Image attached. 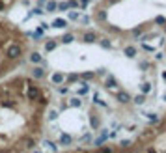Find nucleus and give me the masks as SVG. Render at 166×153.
Segmentation results:
<instances>
[{"instance_id": "obj_36", "label": "nucleus", "mask_w": 166, "mask_h": 153, "mask_svg": "<svg viewBox=\"0 0 166 153\" xmlns=\"http://www.w3.org/2000/svg\"><path fill=\"white\" fill-rule=\"evenodd\" d=\"M142 32H144L142 28H134L133 30V36H142Z\"/></svg>"}, {"instance_id": "obj_37", "label": "nucleus", "mask_w": 166, "mask_h": 153, "mask_svg": "<svg viewBox=\"0 0 166 153\" xmlns=\"http://www.w3.org/2000/svg\"><path fill=\"white\" fill-rule=\"evenodd\" d=\"M90 2H92V0H79V4L82 6V8H86V6H88Z\"/></svg>"}, {"instance_id": "obj_9", "label": "nucleus", "mask_w": 166, "mask_h": 153, "mask_svg": "<svg viewBox=\"0 0 166 153\" xmlns=\"http://www.w3.org/2000/svg\"><path fill=\"white\" fill-rule=\"evenodd\" d=\"M123 54H125L127 58H136V54H138V51L134 47H125L123 49Z\"/></svg>"}, {"instance_id": "obj_18", "label": "nucleus", "mask_w": 166, "mask_h": 153, "mask_svg": "<svg viewBox=\"0 0 166 153\" xmlns=\"http://www.w3.org/2000/svg\"><path fill=\"white\" fill-rule=\"evenodd\" d=\"M79 76H80V79H84V80H92L93 76H95V73L93 71H84V73H80Z\"/></svg>"}, {"instance_id": "obj_45", "label": "nucleus", "mask_w": 166, "mask_h": 153, "mask_svg": "<svg viewBox=\"0 0 166 153\" xmlns=\"http://www.w3.org/2000/svg\"><path fill=\"white\" fill-rule=\"evenodd\" d=\"M148 153H157V151H155V149H149V151H148Z\"/></svg>"}, {"instance_id": "obj_22", "label": "nucleus", "mask_w": 166, "mask_h": 153, "mask_svg": "<svg viewBox=\"0 0 166 153\" xmlns=\"http://www.w3.org/2000/svg\"><path fill=\"white\" fill-rule=\"evenodd\" d=\"M67 10H69V4L67 2H60L58 8H56V11H67Z\"/></svg>"}, {"instance_id": "obj_3", "label": "nucleus", "mask_w": 166, "mask_h": 153, "mask_svg": "<svg viewBox=\"0 0 166 153\" xmlns=\"http://www.w3.org/2000/svg\"><path fill=\"white\" fill-rule=\"evenodd\" d=\"M67 24H69V23H67V19L58 17V19H54V21H52V24H51V26H52V28H67Z\"/></svg>"}, {"instance_id": "obj_21", "label": "nucleus", "mask_w": 166, "mask_h": 153, "mask_svg": "<svg viewBox=\"0 0 166 153\" xmlns=\"http://www.w3.org/2000/svg\"><path fill=\"white\" fill-rule=\"evenodd\" d=\"M107 138H108V133H107V131H105V133H103V135H101V136H99V138H97V140H95L93 144H95V146H101L103 142L107 140Z\"/></svg>"}, {"instance_id": "obj_25", "label": "nucleus", "mask_w": 166, "mask_h": 153, "mask_svg": "<svg viewBox=\"0 0 166 153\" xmlns=\"http://www.w3.org/2000/svg\"><path fill=\"white\" fill-rule=\"evenodd\" d=\"M155 24H159V26H164V24H166V19H164L162 15H159V17H155Z\"/></svg>"}, {"instance_id": "obj_39", "label": "nucleus", "mask_w": 166, "mask_h": 153, "mask_svg": "<svg viewBox=\"0 0 166 153\" xmlns=\"http://www.w3.org/2000/svg\"><path fill=\"white\" fill-rule=\"evenodd\" d=\"M142 47L146 49V51H149V52H153V47H151V45H146V43H142Z\"/></svg>"}, {"instance_id": "obj_7", "label": "nucleus", "mask_w": 166, "mask_h": 153, "mask_svg": "<svg viewBox=\"0 0 166 153\" xmlns=\"http://www.w3.org/2000/svg\"><path fill=\"white\" fill-rule=\"evenodd\" d=\"M56 8H58V2H54V0H47V2H45V13L56 11Z\"/></svg>"}, {"instance_id": "obj_12", "label": "nucleus", "mask_w": 166, "mask_h": 153, "mask_svg": "<svg viewBox=\"0 0 166 153\" xmlns=\"http://www.w3.org/2000/svg\"><path fill=\"white\" fill-rule=\"evenodd\" d=\"M90 125H92V127H93V131H97V129H99L101 121H99V118L95 116V114H92V116H90Z\"/></svg>"}, {"instance_id": "obj_46", "label": "nucleus", "mask_w": 166, "mask_h": 153, "mask_svg": "<svg viewBox=\"0 0 166 153\" xmlns=\"http://www.w3.org/2000/svg\"><path fill=\"white\" fill-rule=\"evenodd\" d=\"M164 32H166V24H164Z\"/></svg>"}, {"instance_id": "obj_32", "label": "nucleus", "mask_w": 166, "mask_h": 153, "mask_svg": "<svg viewBox=\"0 0 166 153\" xmlns=\"http://www.w3.org/2000/svg\"><path fill=\"white\" fill-rule=\"evenodd\" d=\"M97 19H99V21H107V13H105V11H99V13H97Z\"/></svg>"}, {"instance_id": "obj_4", "label": "nucleus", "mask_w": 166, "mask_h": 153, "mask_svg": "<svg viewBox=\"0 0 166 153\" xmlns=\"http://www.w3.org/2000/svg\"><path fill=\"white\" fill-rule=\"evenodd\" d=\"M105 86H107L108 90H116V88H118V80H116V76H114V75H108V76H107Z\"/></svg>"}, {"instance_id": "obj_40", "label": "nucleus", "mask_w": 166, "mask_h": 153, "mask_svg": "<svg viewBox=\"0 0 166 153\" xmlns=\"http://www.w3.org/2000/svg\"><path fill=\"white\" fill-rule=\"evenodd\" d=\"M148 67H149L148 62H140V69H148Z\"/></svg>"}, {"instance_id": "obj_41", "label": "nucleus", "mask_w": 166, "mask_h": 153, "mask_svg": "<svg viewBox=\"0 0 166 153\" xmlns=\"http://www.w3.org/2000/svg\"><path fill=\"white\" fill-rule=\"evenodd\" d=\"M101 153H112V148H101Z\"/></svg>"}, {"instance_id": "obj_5", "label": "nucleus", "mask_w": 166, "mask_h": 153, "mask_svg": "<svg viewBox=\"0 0 166 153\" xmlns=\"http://www.w3.org/2000/svg\"><path fill=\"white\" fill-rule=\"evenodd\" d=\"M118 101H120V103H123V105H127V103H131V99H133V97H131L127 92H118Z\"/></svg>"}, {"instance_id": "obj_8", "label": "nucleus", "mask_w": 166, "mask_h": 153, "mask_svg": "<svg viewBox=\"0 0 166 153\" xmlns=\"http://www.w3.org/2000/svg\"><path fill=\"white\" fill-rule=\"evenodd\" d=\"M32 76H34L36 80H41V79L45 76V69H43V67H34V71H32Z\"/></svg>"}, {"instance_id": "obj_2", "label": "nucleus", "mask_w": 166, "mask_h": 153, "mask_svg": "<svg viewBox=\"0 0 166 153\" xmlns=\"http://www.w3.org/2000/svg\"><path fill=\"white\" fill-rule=\"evenodd\" d=\"M26 97H28V101H36L37 97H39V90H37V86L28 84V93H26Z\"/></svg>"}, {"instance_id": "obj_42", "label": "nucleus", "mask_w": 166, "mask_h": 153, "mask_svg": "<svg viewBox=\"0 0 166 153\" xmlns=\"http://www.w3.org/2000/svg\"><path fill=\"white\" fill-rule=\"evenodd\" d=\"M164 58V54L162 52H157V56H155V60H162Z\"/></svg>"}, {"instance_id": "obj_43", "label": "nucleus", "mask_w": 166, "mask_h": 153, "mask_svg": "<svg viewBox=\"0 0 166 153\" xmlns=\"http://www.w3.org/2000/svg\"><path fill=\"white\" fill-rule=\"evenodd\" d=\"M4 6H6V4L2 2V0H0V11H2V10H4Z\"/></svg>"}, {"instance_id": "obj_1", "label": "nucleus", "mask_w": 166, "mask_h": 153, "mask_svg": "<svg viewBox=\"0 0 166 153\" xmlns=\"http://www.w3.org/2000/svg\"><path fill=\"white\" fill-rule=\"evenodd\" d=\"M21 54H23V47H21V45H17V43L10 45V47H8V51H6V56H8L10 60H15V58H19Z\"/></svg>"}, {"instance_id": "obj_47", "label": "nucleus", "mask_w": 166, "mask_h": 153, "mask_svg": "<svg viewBox=\"0 0 166 153\" xmlns=\"http://www.w3.org/2000/svg\"><path fill=\"white\" fill-rule=\"evenodd\" d=\"M34 153H39V151H34Z\"/></svg>"}, {"instance_id": "obj_16", "label": "nucleus", "mask_w": 166, "mask_h": 153, "mask_svg": "<svg viewBox=\"0 0 166 153\" xmlns=\"http://www.w3.org/2000/svg\"><path fill=\"white\" fill-rule=\"evenodd\" d=\"M73 41H75L73 34H64V36H62V43L64 45H69V43H73Z\"/></svg>"}, {"instance_id": "obj_30", "label": "nucleus", "mask_w": 166, "mask_h": 153, "mask_svg": "<svg viewBox=\"0 0 166 153\" xmlns=\"http://www.w3.org/2000/svg\"><path fill=\"white\" fill-rule=\"evenodd\" d=\"M65 79H67L69 82H75V80H77V79H79V75H77V73H71V75H67V76H65Z\"/></svg>"}, {"instance_id": "obj_11", "label": "nucleus", "mask_w": 166, "mask_h": 153, "mask_svg": "<svg viewBox=\"0 0 166 153\" xmlns=\"http://www.w3.org/2000/svg\"><path fill=\"white\" fill-rule=\"evenodd\" d=\"M71 142H73L71 135H67V133H62V135H60V144H62V146H69Z\"/></svg>"}, {"instance_id": "obj_26", "label": "nucleus", "mask_w": 166, "mask_h": 153, "mask_svg": "<svg viewBox=\"0 0 166 153\" xmlns=\"http://www.w3.org/2000/svg\"><path fill=\"white\" fill-rule=\"evenodd\" d=\"M82 101L79 99V97H75V99H71V103H69V107H80Z\"/></svg>"}, {"instance_id": "obj_31", "label": "nucleus", "mask_w": 166, "mask_h": 153, "mask_svg": "<svg viewBox=\"0 0 166 153\" xmlns=\"http://www.w3.org/2000/svg\"><path fill=\"white\" fill-rule=\"evenodd\" d=\"M67 4H69V8H73V10H77V8H79V0H69Z\"/></svg>"}, {"instance_id": "obj_15", "label": "nucleus", "mask_w": 166, "mask_h": 153, "mask_svg": "<svg viewBox=\"0 0 166 153\" xmlns=\"http://www.w3.org/2000/svg\"><path fill=\"white\" fill-rule=\"evenodd\" d=\"M131 101H133L134 105H138V107H140V105H144V103H146V95H144V93H140V95L133 97V99H131Z\"/></svg>"}, {"instance_id": "obj_6", "label": "nucleus", "mask_w": 166, "mask_h": 153, "mask_svg": "<svg viewBox=\"0 0 166 153\" xmlns=\"http://www.w3.org/2000/svg\"><path fill=\"white\" fill-rule=\"evenodd\" d=\"M82 41H84V43H93V41H97V34L95 32H86L84 36H82Z\"/></svg>"}, {"instance_id": "obj_44", "label": "nucleus", "mask_w": 166, "mask_h": 153, "mask_svg": "<svg viewBox=\"0 0 166 153\" xmlns=\"http://www.w3.org/2000/svg\"><path fill=\"white\" fill-rule=\"evenodd\" d=\"M162 80H166V71H164V73H162Z\"/></svg>"}, {"instance_id": "obj_23", "label": "nucleus", "mask_w": 166, "mask_h": 153, "mask_svg": "<svg viewBox=\"0 0 166 153\" xmlns=\"http://www.w3.org/2000/svg\"><path fill=\"white\" fill-rule=\"evenodd\" d=\"M79 19H80L79 11H69V21H79Z\"/></svg>"}, {"instance_id": "obj_24", "label": "nucleus", "mask_w": 166, "mask_h": 153, "mask_svg": "<svg viewBox=\"0 0 166 153\" xmlns=\"http://www.w3.org/2000/svg\"><path fill=\"white\" fill-rule=\"evenodd\" d=\"M146 116H148L149 123H157V121H159V116H157V114H153V112H151V114H146Z\"/></svg>"}, {"instance_id": "obj_33", "label": "nucleus", "mask_w": 166, "mask_h": 153, "mask_svg": "<svg viewBox=\"0 0 166 153\" xmlns=\"http://www.w3.org/2000/svg\"><path fill=\"white\" fill-rule=\"evenodd\" d=\"M56 118H58V112H54V110H52V112H49V120H56Z\"/></svg>"}, {"instance_id": "obj_20", "label": "nucleus", "mask_w": 166, "mask_h": 153, "mask_svg": "<svg viewBox=\"0 0 166 153\" xmlns=\"http://www.w3.org/2000/svg\"><path fill=\"white\" fill-rule=\"evenodd\" d=\"M90 92V84H88V82H82V88L79 90V95H86Z\"/></svg>"}, {"instance_id": "obj_19", "label": "nucleus", "mask_w": 166, "mask_h": 153, "mask_svg": "<svg viewBox=\"0 0 166 153\" xmlns=\"http://www.w3.org/2000/svg\"><path fill=\"white\" fill-rule=\"evenodd\" d=\"M56 41H47V43H45V51L47 52H51V51H54V49H56Z\"/></svg>"}, {"instance_id": "obj_35", "label": "nucleus", "mask_w": 166, "mask_h": 153, "mask_svg": "<svg viewBox=\"0 0 166 153\" xmlns=\"http://www.w3.org/2000/svg\"><path fill=\"white\" fill-rule=\"evenodd\" d=\"M58 92H60V93H62V95H65V93H67V92H69V90H67V88H65V86H60V88H58Z\"/></svg>"}, {"instance_id": "obj_14", "label": "nucleus", "mask_w": 166, "mask_h": 153, "mask_svg": "<svg viewBox=\"0 0 166 153\" xmlns=\"http://www.w3.org/2000/svg\"><path fill=\"white\" fill-rule=\"evenodd\" d=\"M30 62L32 64H41V62H43V56H41L39 52H32L30 54Z\"/></svg>"}, {"instance_id": "obj_27", "label": "nucleus", "mask_w": 166, "mask_h": 153, "mask_svg": "<svg viewBox=\"0 0 166 153\" xmlns=\"http://www.w3.org/2000/svg\"><path fill=\"white\" fill-rule=\"evenodd\" d=\"M45 146H47V148H51L52 151H58V146L54 144V142H51V140H47V142H45Z\"/></svg>"}, {"instance_id": "obj_13", "label": "nucleus", "mask_w": 166, "mask_h": 153, "mask_svg": "<svg viewBox=\"0 0 166 153\" xmlns=\"http://www.w3.org/2000/svg\"><path fill=\"white\" fill-rule=\"evenodd\" d=\"M151 90H153V84L151 82H144V84L140 86V93H144V95H148Z\"/></svg>"}, {"instance_id": "obj_17", "label": "nucleus", "mask_w": 166, "mask_h": 153, "mask_svg": "<svg viewBox=\"0 0 166 153\" xmlns=\"http://www.w3.org/2000/svg\"><path fill=\"white\" fill-rule=\"evenodd\" d=\"M23 146H24L26 149H32L34 146H36V142H34V138H24V140H23Z\"/></svg>"}, {"instance_id": "obj_34", "label": "nucleus", "mask_w": 166, "mask_h": 153, "mask_svg": "<svg viewBox=\"0 0 166 153\" xmlns=\"http://www.w3.org/2000/svg\"><path fill=\"white\" fill-rule=\"evenodd\" d=\"M2 105H4V107H13L15 103H13L11 99H8V101H2Z\"/></svg>"}, {"instance_id": "obj_28", "label": "nucleus", "mask_w": 166, "mask_h": 153, "mask_svg": "<svg viewBox=\"0 0 166 153\" xmlns=\"http://www.w3.org/2000/svg\"><path fill=\"white\" fill-rule=\"evenodd\" d=\"M101 47L103 49H112V43H110L108 39H101Z\"/></svg>"}, {"instance_id": "obj_38", "label": "nucleus", "mask_w": 166, "mask_h": 153, "mask_svg": "<svg viewBox=\"0 0 166 153\" xmlns=\"http://www.w3.org/2000/svg\"><path fill=\"white\" fill-rule=\"evenodd\" d=\"M131 146V140H121V148H129Z\"/></svg>"}, {"instance_id": "obj_29", "label": "nucleus", "mask_w": 166, "mask_h": 153, "mask_svg": "<svg viewBox=\"0 0 166 153\" xmlns=\"http://www.w3.org/2000/svg\"><path fill=\"white\" fill-rule=\"evenodd\" d=\"M30 15H45V11L41 10V8H34V10H32V13H30Z\"/></svg>"}, {"instance_id": "obj_10", "label": "nucleus", "mask_w": 166, "mask_h": 153, "mask_svg": "<svg viewBox=\"0 0 166 153\" xmlns=\"http://www.w3.org/2000/svg\"><path fill=\"white\" fill-rule=\"evenodd\" d=\"M64 80H65V75L62 73V71H56V73L52 75V82H54V84H62Z\"/></svg>"}]
</instances>
